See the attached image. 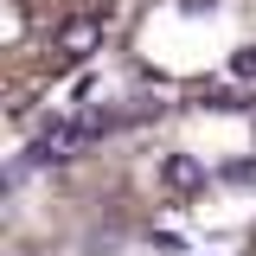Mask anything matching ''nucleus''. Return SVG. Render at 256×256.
Returning <instances> with one entry per match:
<instances>
[{
  "mask_svg": "<svg viewBox=\"0 0 256 256\" xmlns=\"http://www.w3.org/2000/svg\"><path fill=\"white\" fill-rule=\"evenodd\" d=\"M90 141V128L84 122H45L38 134H32V148H26V160L32 166H52V160H77V148Z\"/></svg>",
  "mask_w": 256,
  "mask_h": 256,
  "instance_id": "obj_1",
  "label": "nucleus"
},
{
  "mask_svg": "<svg viewBox=\"0 0 256 256\" xmlns=\"http://www.w3.org/2000/svg\"><path fill=\"white\" fill-rule=\"evenodd\" d=\"M96 45H102V20H96V13H77V20L58 26V58L64 64H84Z\"/></svg>",
  "mask_w": 256,
  "mask_h": 256,
  "instance_id": "obj_2",
  "label": "nucleus"
},
{
  "mask_svg": "<svg viewBox=\"0 0 256 256\" xmlns=\"http://www.w3.org/2000/svg\"><path fill=\"white\" fill-rule=\"evenodd\" d=\"M160 186H166V192H198V186H205V166H198L192 154H166V160H160Z\"/></svg>",
  "mask_w": 256,
  "mask_h": 256,
  "instance_id": "obj_3",
  "label": "nucleus"
},
{
  "mask_svg": "<svg viewBox=\"0 0 256 256\" xmlns=\"http://www.w3.org/2000/svg\"><path fill=\"white\" fill-rule=\"evenodd\" d=\"M198 102H205V109H244V96H237V90H205Z\"/></svg>",
  "mask_w": 256,
  "mask_h": 256,
  "instance_id": "obj_4",
  "label": "nucleus"
},
{
  "mask_svg": "<svg viewBox=\"0 0 256 256\" xmlns=\"http://www.w3.org/2000/svg\"><path fill=\"white\" fill-rule=\"evenodd\" d=\"M230 70H237V77H244V84H256V45H244V52H237V58H230Z\"/></svg>",
  "mask_w": 256,
  "mask_h": 256,
  "instance_id": "obj_5",
  "label": "nucleus"
},
{
  "mask_svg": "<svg viewBox=\"0 0 256 256\" xmlns=\"http://www.w3.org/2000/svg\"><path fill=\"white\" fill-rule=\"evenodd\" d=\"M180 6H186V13H205V6H212V0H180Z\"/></svg>",
  "mask_w": 256,
  "mask_h": 256,
  "instance_id": "obj_6",
  "label": "nucleus"
}]
</instances>
